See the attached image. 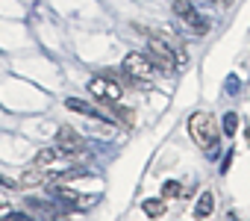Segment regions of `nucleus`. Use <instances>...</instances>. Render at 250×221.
I'll return each mask as SVG.
<instances>
[{
	"instance_id": "nucleus-1",
	"label": "nucleus",
	"mask_w": 250,
	"mask_h": 221,
	"mask_svg": "<svg viewBox=\"0 0 250 221\" xmlns=\"http://www.w3.org/2000/svg\"><path fill=\"white\" fill-rule=\"evenodd\" d=\"M188 136L194 139L197 148L215 151L221 133H218V124H215V118H212L209 112H191V115H188Z\"/></svg>"
},
{
	"instance_id": "nucleus-7",
	"label": "nucleus",
	"mask_w": 250,
	"mask_h": 221,
	"mask_svg": "<svg viewBox=\"0 0 250 221\" xmlns=\"http://www.w3.org/2000/svg\"><path fill=\"white\" fill-rule=\"evenodd\" d=\"M42 183H47V174L42 171V165L27 168V171L21 174V180H18V186H21V189H33V186H42Z\"/></svg>"
},
{
	"instance_id": "nucleus-8",
	"label": "nucleus",
	"mask_w": 250,
	"mask_h": 221,
	"mask_svg": "<svg viewBox=\"0 0 250 221\" xmlns=\"http://www.w3.org/2000/svg\"><path fill=\"white\" fill-rule=\"evenodd\" d=\"M65 106H68V109H74V112H83V115H91V118H103V121H109L97 106H88V103H85V100H80V97H68V100H65Z\"/></svg>"
},
{
	"instance_id": "nucleus-2",
	"label": "nucleus",
	"mask_w": 250,
	"mask_h": 221,
	"mask_svg": "<svg viewBox=\"0 0 250 221\" xmlns=\"http://www.w3.org/2000/svg\"><path fill=\"white\" fill-rule=\"evenodd\" d=\"M150 62H153V68H174V65H186L188 62V56H180L171 44H165L162 39H150Z\"/></svg>"
},
{
	"instance_id": "nucleus-5",
	"label": "nucleus",
	"mask_w": 250,
	"mask_h": 221,
	"mask_svg": "<svg viewBox=\"0 0 250 221\" xmlns=\"http://www.w3.org/2000/svg\"><path fill=\"white\" fill-rule=\"evenodd\" d=\"M88 91H91L94 97L106 100V103H118V100H121V83H115V80H109V77H94V80L88 83Z\"/></svg>"
},
{
	"instance_id": "nucleus-12",
	"label": "nucleus",
	"mask_w": 250,
	"mask_h": 221,
	"mask_svg": "<svg viewBox=\"0 0 250 221\" xmlns=\"http://www.w3.org/2000/svg\"><path fill=\"white\" fill-rule=\"evenodd\" d=\"M180 195H183V183H177V180L162 183V198H180Z\"/></svg>"
},
{
	"instance_id": "nucleus-13",
	"label": "nucleus",
	"mask_w": 250,
	"mask_h": 221,
	"mask_svg": "<svg viewBox=\"0 0 250 221\" xmlns=\"http://www.w3.org/2000/svg\"><path fill=\"white\" fill-rule=\"evenodd\" d=\"M235 130H238V115L235 112H227L224 115V133L227 136H235Z\"/></svg>"
},
{
	"instance_id": "nucleus-10",
	"label": "nucleus",
	"mask_w": 250,
	"mask_h": 221,
	"mask_svg": "<svg viewBox=\"0 0 250 221\" xmlns=\"http://www.w3.org/2000/svg\"><path fill=\"white\" fill-rule=\"evenodd\" d=\"M142 209H145L150 218H159V215H165V209H168V206H165V200H162V198H147V200L142 203Z\"/></svg>"
},
{
	"instance_id": "nucleus-6",
	"label": "nucleus",
	"mask_w": 250,
	"mask_h": 221,
	"mask_svg": "<svg viewBox=\"0 0 250 221\" xmlns=\"http://www.w3.org/2000/svg\"><path fill=\"white\" fill-rule=\"evenodd\" d=\"M56 151H59V156H74V154L85 151V142H83V136H77L71 127H65V130H59V136H56Z\"/></svg>"
},
{
	"instance_id": "nucleus-4",
	"label": "nucleus",
	"mask_w": 250,
	"mask_h": 221,
	"mask_svg": "<svg viewBox=\"0 0 250 221\" xmlns=\"http://www.w3.org/2000/svg\"><path fill=\"white\" fill-rule=\"evenodd\" d=\"M171 9H174V15H180V18H183L194 33H197V36H203V33L209 30L206 18H200V15H197V9L188 3V0H174V6H171Z\"/></svg>"
},
{
	"instance_id": "nucleus-11",
	"label": "nucleus",
	"mask_w": 250,
	"mask_h": 221,
	"mask_svg": "<svg viewBox=\"0 0 250 221\" xmlns=\"http://www.w3.org/2000/svg\"><path fill=\"white\" fill-rule=\"evenodd\" d=\"M56 159H59V151H56V148H44V151H39L36 165H50V162H56Z\"/></svg>"
},
{
	"instance_id": "nucleus-9",
	"label": "nucleus",
	"mask_w": 250,
	"mask_h": 221,
	"mask_svg": "<svg viewBox=\"0 0 250 221\" xmlns=\"http://www.w3.org/2000/svg\"><path fill=\"white\" fill-rule=\"evenodd\" d=\"M215 212V195L212 192H200V198H197V203H194V215L197 218H206V215H212Z\"/></svg>"
},
{
	"instance_id": "nucleus-3",
	"label": "nucleus",
	"mask_w": 250,
	"mask_h": 221,
	"mask_svg": "<svg viewBox=\"0 0 250 221\" xmlns=\"http://www.w3.org/2000/svg\"><path fill=\"white\" fill-rule=\"evenodd\" d=\"M153 62L147 53H130V56H124V77L127 80H136V83H147L153 77Z\"/></svg>"
}]
</instances>
